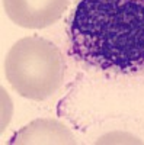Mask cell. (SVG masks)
Returning <instances> with one entry per match:
<instances>
[{
  "label": "cell",
  "instance_id": "cell-4",
  "mask_svg": "<svg viewBox=\"0 0 144 145\" xmlns=\"http://www.w3.org/2000/svg\"><path fill=\"white\" fill-rule=\"evenodd\" d=\"M10 144H76V139L73 132L58 120L37 119L16 132Z\"/></svg>",
  "mask_w": 144,
  "mask_h": 145
},
{
  "label": "cell",
  "instance_id": "cell-1",
  "mask_svg": "<svg viewBox=\"0 0 144 145\" xmlns=\"http://www.w3.org/2000/svg\"><path fill=\"white\" fill-rule=\"evenodd\" d=\"M71 52L102 70L144 68V0H82L70 23Z\"/></svg>",
  "mask_w": 144,
  "mask_h": 145
},
{
  "label": "cell",
  "instance_id": "cell-2",
  "mask_svg": "<svg viewBox=\"0 0 144 145\" xmlns=\"http://www.w3.org/2000/svg\"><path fill=\"white\" fill-rule=\"evenodd\" d=\"M5 70L18 94L31 100H45L61 87L66 63L53 42L41 36H28L9 50Z\"/></svg>",
  "mask_w": 144,
  "mask_h": 145
},
{
  "label": "cell",
  "instance_id": "cell-3",
  "mask_svg": "<svg viewBox=\"0 0 144 145\" xmlns=\"http://www.w3.org/2000/svg\"><path fill=\"white\" fill-rule=\"evenodd\" d=\"M10 20L29 29H41L55 23L68 6V0H3Z\"/></svg>",
  "mask_w": 144,
  "mask_h": 145
}]
</instances>
